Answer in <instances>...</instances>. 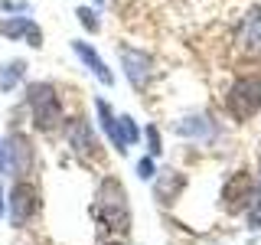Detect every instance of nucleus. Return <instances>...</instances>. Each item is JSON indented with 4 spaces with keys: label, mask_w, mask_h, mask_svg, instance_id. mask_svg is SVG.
Returning a JSON list of instances; mask_svg holds the SVG:
<instances>
[{
    "label": "nucleus",
    "mask_w": 261,
    "mask_h": 245,
    "mask_svg": "<svg viewBox=\"0 0 261 245\" xmlns=\"http://www.w3.org/2000/svg\"><path fill=\"white\" fill-rule=\"evenodd\" d=\"M183 186H186L183 174H176V170H163V174L153 177V200H157L160 206H170V203L183 193Z\"/></svg>",
    "instance_id": "obj_13"
},
{
    "label": "nucleus",
    "mask_w": 261,
    "mask_h": 245,
    "mask_svg": "<svg viewBox=\"0 0 261 245\" xmlns=\"http://www.w3.org/2000/svg\"><path fill=\"white\" fill-rule=\"evenodd\" d=\"M75 16H79V23H82V27H85L88 33H98V30H101V20H98L95 7H79Z\"/></svg>",
    "instance_id": "obj_18"
},
{
    "label": "nucleus",
    "mask_w": 261,
    "mask_h": 245,
    "mask_svg": "<svg viewBox=\"0 0 261 245\" xmlns=\"http://www.w3.org/2000/svg\"><path fill=\"white\" fill-rule=\"evenodd\" d=\"M225 108L235 121H248L261 111V76H239L225 95Z\"/></svg>",
    "instance_id": "obj_3"
},
{
    "label": "nucleus",
    "mask_w": 261,
    "mask_h": 245,
    "mask_svg": "<svg viewBox=\"0 0 261 245\" xmlns=\"http://www.w3.org/2000/svg\"><path fill=\"white\" fill-rule=\"evenodd\" d=\"M92 216H98L105 223V229H111V232L124 235L130 229V203H127V190L121 180H114V177L101 180V186L95 193Z\"/></svg>",
    "instance_id": "obj_1"
},
{
    "label": "nucleus",
    "mask_w": 261,
    "mask_h": 245,
    "mask_svg": "<svg viewBox=\"0 0 261 245\" xmlns=\"http://www.w3.org/2000/svg\"><path fill=\"white\" fill-rule=\"evenodd\" d=\"M118 128H121V137H124L127 147H134L137 141H141V131H137V125H134L130 114H118Z\"/></svg>",
    "instance_id": "obj_17"
},
{
    "label": "nucleus",
    "mask_w": 261,
    "mask_h": 245,
    "mask_svg": "<svg viewBox=\"0 0 261 245\" xmlns=\"http://www.w3.org/2000/svg\"><path fill=\"white\" fill-rule=\"evenodd\" d=\"M245 223H248L251 232H258V229H261V180L255 183V193H251V200H248V209H245Z\"/></svg>",
    "instance_id": "obj_16"
},
{
    "label": "nucleus",
    "mask_w": 261,
    "mask_h": 245,
    "mask_svg": "<svg viewBox=\"0 0 261 245\" xmlns=\"http://www.w3.org/2000/svg\"><path fill=\"white\" fill-rule=\"evenodd\" d=\"M4 203L7 200H4V186H0V219H4Z\"/></svg>",
    "instance_id": "obj_22"
},
{
    "label": "nucleus",
    "mask_w": 261,
    "mask_h": 245,
    "mask_svg": "<svg viewBox=\"0 0 261 245\" xmlns=\"http://www.w3.org/2000/svg\"><path fill=\"white\" fill-rule=\"evenodd\" d=\"M27 79V59H10L0 65V92H13Z\"/></svg>",
    "instance_id": "obj_15"
},
{
    "label": "nucleus",
    "mask_w": 261,
    "mask_h": 245,
    "mask_svg": "<svg viewBox=\"0 0 261 245\" xmlns=\"http://www.w3.org/2000/svg\"><path fill=\"white\" fill-rule=\"evenodd\" d=\"M137 177H141L144 183H147V180H153V177H157V163H153V157H150V154L137 160Z\"/></svg>",
    "instance_id": "obj_20"
},
{
    "label": "nucleus",
    "mask_w": 261,
    "mask_h": 245,
    "mask_svg": "<svg viewBox=\"0 0 261 245\" xmlns=\"http://www.w3.org/2000/svg\"><path fill=\"white\" fill-rule=\"evenodd\" d=\"M27 108L30 118L39 131H56L65 121L62 114V98L53 82H30L27 85Z\"/></svg>",
    "instance_id": "obj_2"
},
{
    "label": "nucleus",
    "mask_w": 261,
    "mask_h": 245,
    "mask_svg": "<svg viewBox=\"0 0 261 245\" xmlns=\"http://www.w3.org/2000/svg\"><path fill=\"white\" fill-rule=\"evenodd\" d=\"M72 53L79 56V59H82V65H85V69L92 72V76H95L98 82H101V85H108V88L114 85V76H111V69L105 65V59H101V56L95 53V46H92V43H85V39H72Z\"/></svg>",
    "instance_id": "obj_11"
},
{
    "label": "nucleus",
    "mask_w": 261,
    "mask_h": 245,
    "mask_svg": "<svg viewBox=\"0 0 261 245\" xmlns=\"http://www.w3.org/2000/svg\"><path fill=\"white\" fill-rule=\"evenodd\" d=\"M65 141H69V147L82 160L98 154V137H95V131H92V125H88L85 118H72L69 125H65Z\"/></svg>",
    "instance_id": "obj_10"
},
{
    "label": "nucleus",
    "mask_w": 261,
    "mask_h": 245,
    "mask_svg": "<svg viewBox=\"0 0 261 245\" xmlns=\"http://www.w3.org/2000/svg\"><path fill=\"white\" fill-rule=\"evenodd\" d=\"M39 212V193L36 186L27 183V180H16L10 186V196H7V216L16 229H23L33 216Z\"/></svg>",
    "instance_id": "obj_4"
},
{
    "label": "nucleus",
    "mask_w": 261,
    "mask_h": 245,
    "mask_svg": "<svg viewBox=\"0 0 261 245\" xmlns=\"http://www.w3.org/2000/svg\"><path fill=\"white\" fill-rule=\"evenodd\" d=\"M251 193H255V180H251V177L242 170V174H235V177L225 183V190H222V206H228V209L248 206Z\"/></svg>",
    "instance_id": "obj_12"
},
{
    "label": "nucleus",
    "mask_w": 261,
    "mask_h": 245,
    "mask_svg": "<svg viewBox=\"0 0 261 245\" xmlns=\"http://www.w3.org/2000/svg\"><path fill=\"white\" fill-rule=\"evenodd\" d=\"M235 43H239V53L251 62H261V4L248 7L239 23V33H235Z\"/></svg>",
    "instance_id": "obj_5"
},
{
    "label": "nucleus",
    "mask_w": 261,
    "mask_h": 245,
    "mask_svg": "<svg viewBox=\"0 0 261 245\" xmlns=\"http://www.w3.org/2000/svg\"><path fill=\"white\" fill-rule=\"evenodd\" d=\"M176 134L190 137V141H199V144H212L219 137V125L212 121V114L193 111V114H183V118L176 121Z\"/></svg>",
    "instance_id": "obj_9"
},
{
    "label": "nucleus",
    "mask_w": 261,
    "mask_h": 245,
    "mask_svg": "<svg viewBox=\"0 0 261 245\" xmlns=\"http://www.w3.org/2000/svg\"><path fill=\"white\" fill-rule=\"evenodd\" d=\"M0 36L13 39V43H27L33 49L43 46V30H39V23L33 20V16H4L0 20Z\"/></svg>",
    "instance_id": "obj_8"
},
{
    "label": "nucleus",
    "mask_w": 261,
    "mask_h": 245,
    "mask_svg": "<svg viewBox=\"0 0 261 245\" xmlns=\"http://www.w3.org/2000/svg\"><path fill=\"white\" fill-rule=\"evenodd\" d=\"M0 174H7V151H4V137H0Z\"/></svg>",
    "instance_id": "obj_21"
},
{
    "label": "nucleus",
    "mask_w": 261,
    "mask_h": 245,
    "mask_svg": "<svg viewBox=\"0 0 261 245\" xmlns=\"http://www.w3.org/2000/svg\"><path fill=\"white\" fill-rule=\"evenodd\" d=\"M95 4H98V7H101V4H105V0H95Z\"/></svg>",
    "instance_id": "obj_24"
},
{
    "label": "nucleus",
    "mask_w": 261,
    "mask_h": 245,
    "mask_svg": "<svg viewBox=\"0 0 261 245\" xmlns=\"http://www.w3.org/2000/svg\"><path fill=\"white\" fill-rule=\"evenodd\" d=\"M108 245H124V242H108Z\"/></svg>",
    "instance_id": "obj_23"
},
{
    "label": "nucleus",
    "mask_w": 261,
    "mask_h": 245,
    "mask_svg": "<svg viewBox=\"0 0 261 245\" xmlns=\"http://www.w3.org/2000/svg\"><path fill=\"white\" fill-rule=\"evenodd\" d=\"M95 114H98V125H101V131L108 134L111 147L118 154H127V144H124V137H121V128H118V114H114V108L105 102V98H98V102H95Z\"/></svg>",
    "instance_id": "obj_14"
},
{
    "label": "nucleus",
    "mask_w": 261,
    "mask_h": 245,
    "mask_svg": "<svg viewBox=\"0 0 261 245\" xmlns=\"http://www.w3.org/2000/svg\"><path fill=\"white\" fill-rule=\"evenodd\" d=\"M144 137H147V154H150V157H160V154H163V144H160V131H157V125H147Z\"/></svg>",
    "instance_id": "obj_19"
},
{
    "label": "nucleus",
    "mask_w": 261,
    "mask_h": 245,
    "mask_svg": "<svg viewBox=\"0 0 261 245\" xmlns=\"http://www.w3.org/2000/svg\"><path fill=\"white\" fill-rule=\"evenodd\" d=\"M118 59H121V69H124L127 82L137 88V92H144L147 82H150V76H153V59H150V53L134 49V46H118Z\"/></svg>",
    "instance_id": "obj_7"
},
{
    "label": "nucleus",
    "mask_w": 261,
    "mask_h": 245,
    "mask_svg": "<svg viewBox=\"0 0 261 245\" xmlns=\"http://www.w3.org/2000/svg\"><path fill=\"white\" fill-rule=\"evenodd\" d=\"M4 151H7V174L10 177H27L33 170L36 154H33V144L23 131H10L4 137Z\"/></svg>",
    "instance_id": "obj_6"
}]
</instances>
